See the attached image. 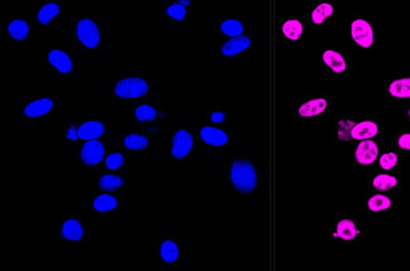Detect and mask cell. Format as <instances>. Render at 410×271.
<instances>
[{"mask_svg":"<svg viewBox=\"0 0 410 271\" xmlns=\"http://www.w3.org/2000/svg\"><path fill=\"white\" fill-rule=\"evenodd\" d=\"M334 92L308 91L296 101L293 119L298 124H311L330 118L334 114Z\"/></svg>","mask_w":410,"mask_h":271,"instance_id":"1","label":"cell"},{"mask_svg":"<svg viewBox=\"0 0 410 271\" xmlns=\"http://www.w3.org/2000/svg\"><path fill=\"white\" fill-rule=\"evenodd\" d=\"M346 42L356 51H373L379 44V28L375 18L366 12H355L343 26Z\"/></svg>","mask_w":410,"mask_h":271,"instance_id":"2","label":"cell"},{"mask_svg":"<svg viewBox=\"0 0 410 271\" xmlns=\"http://www.w3.org/2000/svg\"><path fill=\"white\" fill-rule=\"evenodd\" d=\"M314 61L334 80H348L354 75V58L348 49L334 42H325L314 51Z\"/></svg>","mask_w":410,"mask_h":271,"instance_id":"3","label":"cell"},{"mask_svg":"<svg viewBox=\"0 0 410 271\" xmlns=\"http://www.w3.org/2000/svg\"><path fill=\"white\" fill-rule=\"evenodd\" d=\"M228 186L237 195H253L260 183V172L250 157H237L226 167Z\"/></svg>","mask_w":410,"mask_h":271,"instance_id":"4","label":"cell"},{"mask_svg":"<svg viewBox=\"0 0 410 271\" xmlns=\"http://www.w3.org/2000/svg\"><path fill=\"white\" fill-rule=\"evenodd\" d=\"M364 236V223L354 213H336L327 227L330 241L345 246H355Z\"/></svg>","mask_w":410,"mask_h":271,"instance_id":"5","label":"cell"},{"mask_svg":"<svg viewBox=\"0 0 410 271\" xmlns=\"http://www.w3.org/2000/svg\"><path fill=\"white\" fill-rule=\"evenodd\" d=\"M340 9L334 0H314L307 8L306 19L316 30L334 28Z\"/></svg>","mask_w":410,"mask_h":271,"instance_id":"6","label":"cell"},{"mask_svg":"<svg viewBox=\"0 0 410 271\" xmlns=\"http://www.w3.org/2000/svg\"><path fill=\"white\" fill-rule=\"evenodd\" d=\"M43 64L52 73L60 77H70L76 73V58L61 46L49 47L43 55Z\"/></svg>","mask_w":410,"mask_h":271,"instance_id":"7","label":"cell"},{"mask_svg":"<svg viewBox=\"0 0 410 271\" xmlns=\"http://www.w3.org/2000/svg\"><path fill=\"white\" fill-rule=\"evenodd\" d=\"M74 37L84 49H96L103 43L104 32L96 19L90 15H84L74 23Z\"/></svg>","mask_w":410,"mask_h":271,"instance_id":"8","label":"cell"},{"mask_svg":"<svg viewBox=\"0 0 410 271\" xmlns=\"http://www.w3.org/2000/svg\"><path fill=\"white\" fill-rule=\"evenodd\" d=\"M404 187V172H384L374 169L365 178V191L393 195Z\"/></svg>","mask_w":410,"mask_h":271,"instance_id":"9","label":"cell"},{"mask_svg":"<svg viewBox=\"0 0 410 271\" xmlns=\"http://www.w3.org/2000/svg\"><path fill=\"white\" fill-rule=\"evenodd\" d=\"M382 140L370 139L357 141L354 146L352 163L359 172H371L376 168L382 153Z\"/></svg>","mask_w":410,"mask_h":271,"instance_id":"10","label":"cell"},{"mask_svg":"<svg viewBox=\"0 0 410 271\" xmlns=\"http://www.w3.org/2000/svg\"><path fill=\"white\" fill-rule=\"evenodd\" d=\"M58 109V98L53 94H35L22 106V115L28 120L49 118Z\"/></svg>","mask_w":410,"mask_h":271,"instance_id":"11","label":"cell"},{"mask_svg":"<svg viewBox=\"0 0 410 271\" xmlns=\"http://www.w3.org/2000/svg\"><path fill=\"white\" fill-rule=\"evenodd\" d=\"M384 137V125L374 115H357L355 114L354 121L350 130V144L362 140L379 139Z\"/></svg>","mask_w":410,"mask_h":271,"instance_id":"12","label":"cell"},{"mask_svg":"<svg viewBox=\"0 0 410 271\" xmlns=\"http://www.w3.org/2000/svg\"><path fill=\"white\" fill-rule=\"evenodd\" d=\"M151 91V81L139 73H126L114 85V95L118 98H139Z\"/></svg>","mask_w":410,"mask_h":271,"instance_id":"13","label":"cell"},{"mask_svg":"<svg viewBox=\"0 0 410 271\" xmlns=\"http://www.w3.org/2000/svg\"><path fill=\"white\" fill-rule=\"evenodd\" d=\"M388 101H410V72H395L384 84Z\"/></svg>","mask_w":410,"mask_h":271,"instance_id":"14","label":"cell"},{"mask_svg":"<svg viewBox=\"0 0 410 271\" xmlns=\"http://www.w3.org/2000/svg\"><path fill=\"white\" fill-rule=\"evenodd\" d=\"M216 29L228 38H237L246 35L250 29V23L244 15L229 13L219 18V21H216Z\"/></svg>","mask_w":410,"mask_h":271,"instance_id":"15","label":"cell"},{"mask_svg":"<svg viewBox=\"0 0 410 271\" xmlns=\"http://www.w3.org/2000/svg\"><path fill=\"white\" fill-rule=\"evenodd\" d=\"M195 149V137L187 126H180L172 138V157L174 159H186Z\"/></svg>","mask_w":410,"mask_h":271,"instance_id":"16","label":"cell"},{"mask_svg":"<svg viewBox=\"0 0 410 271\" xmlns=\"http://www.w3.org/2000/svg\"><path fill=\"white\" fill-rule=\"evenodd\" d=\"M198 138L202 144L214 148H223L229 146L231 141L230 132L223 129V126L203 124L198 129Z\"/></svg>","mask_w":410,"mask_h":271,"instance_id":"17","label":"cell"},{"mask_svg":"<svg viewBox=\"0 0 410 271\" xmlns=\"http://www.w3.org/2000/svg\"><path fill=\"white\" fill-rule=\"evenodd\" d=\"M87 236V229L81 217L70 216L63 220L60 227V237L69 243L83 241Z\"/></svg>","mask_w":410,"mask_h":271,"instance_id":"18","label":"cell"},{"mask_svg":"<svg viewBox=\"0 0 410 271\" xmlns=\"http://www.w3.org/2000/svg\"><path fill=\"white\" fill-rule=\"evenodd\" d=\"M280 35L287 41H299L305 35V21L299 15H287L279 23Z\"/></svg>","mask_w":410,"mask_h":271,"instance_id":"19","label":"cell"},{"mask_svg":"<svg viewBox=\"0 0 410 271\" xmlns=\"http://www.w3.org/2000/svg\"><path fill=\"white\" fill-rule=\"evenodd\" d=\"M254 41L250 35H241L237 38H228L226 41L220 43L219 53L225 58H235L243 55L244 52L253 49Z\"/></svg>","mask_w":410,"mask_h":271,"instance_id":"20","label":"cell"},{"mask_svg":"<svg viewBox=\"0 0 410 271\" xmlns=\"http://www.w3.org/2000/svg\"><path fill=\"white\" fill-rule=\"evenodd\" d=\"M355 114L350 112H337L334 118V141L340 146L350 144V130L354 121Z\"/></svg>","mask_w":410,"mask_h":271,"instance_id":"21","label":"cell"},{"mask_svg":"<svg viewBox=\"0 0 410 271\" xmlns=\"http://www.w3.org/2000/svg\"><path fill=\"white\" fill-rule=\"evenodd\" d=\"M405 158L407 157L403 153H400L394 146L382 148L375 169L384 171V172H400L403 171Z\"/></svg>","mask_w":410,"mask_h":271,"instance_id":"22","label":"cell"},{"mask_svg":"<svg viewBox=\"0 0 410 271\" xmlns=\"http://www.w3.org/2000/svg\"><path fill=\"white\" fill-rule=\"evenodd\" d=\"M157 256L164 264H174L181 257V243L176 237H163L158 243Z\"/></svg>","mask_w":410,"mask_h":271,"instance_id":"23","label":"cell"},{"mask_svg":"<svg viewBox=\"0 0 410 271\" xmlns=\"http://www.w3.org/2000/svg\"><path fill=\"white\" fill-rule=\"evenodd\" d=\"M394 203L395 202L391 195L365 191V209L368 212H373V213L388 212L394 209Z\"/></svg>","mask_w":410,"mask_h":271,"instance_id":"24","label":"cell"},{"mask_svg":"<svg viewBox=\"0 0 410 271\" xmlns=\"http://www.w3.org/2000/svg\"><path fill=\"white\" fill-rule=\"evenodd\" d=\"M105 157V146L100 140L86 141L80 150V159L87 167L98 166Z\"/></svg>","mask_w":410,"mask_h":271,"instance_id":"25","label":"cell"},{"mask_svg":"<svg viewBox=\"0 0 410 271\" xmlns=\"http://www.w3.org/2000/svg\"><path fill=\"white\" fill-rule=\"evenodd\" d=\"M63 13V6L60 1H47L35 9V19L41 27H47L58 19Z\"/></svg>","mask_w":410,"mask_h":271,"instance_id":"26","label":"cell"},{"mask_svg":"<svg viewBox=\"0 0 410 271\" xmlns=\"http://www.w3.org/2000/svg\"><path fill=\"white\" fill-rule=\"evenodd\" d=\"M106 132V126L101 120L98 119H91L87 121L81 123L77 132H78V139L86 140H96L101 138Z\"/></svg>","mask_w":410,"mask_h":271,"instance_id":"27","label":"cell"},{"mask_svg":"<svg viewBox=\"0 0 410 271\" xmlns=\"http://www.w3.org/2000/svg\"><path fill=\"white\" fill-rule=\"evenodd\" d=\"M6 30H7V35L10 40L26 41V40H28L29 35H31V24L27 19L17 17V18H12L8 21Z\"/></svg>","mask_w":410,"mask_h":271,"instance_id":"28","label":"cell"},{"mask_svg":"<svg viewBox=\"0 0 410 271\" xmlns=\"http://www.w3.org/2000/svg\"><path fill=\"white\" fill-rule=\"evenodd\" d=\"M189 1H169L164 7V15L173 23L187 21L189 15Z\"/></svg>","mask_w":410,"mask_h":271,"instance_id":"29","label":"cell"},{"mask_svg":"<svg viewBox=\"0 0 410 271\" xmlns=\"http://www.w3.org/2000/svg\"><path fill=\"white\" fill-rule=\"evenodd\" d=\"M119 207L118 198L115 195L103 193L94 198L92 201V209L99 213H108L112 212Z\"/></svg>","mask_w":410,"mask_h":271,"instance_id":"30","label":"cell"},{"mask_svg":"<svg viewBox=\"0 0 410 271\" xmlns=\"http://www.w3.org/2000/svg\"><path fill=\"white\" fill-rule=\"evenodd\" d=\"M134 119L139 123H151L160 116V112L157 106L152 104H140L133 112Z\"/></svg>","mask_w":410,"mask_h":271,"instance_id":"31","label":"cell"},{"mask_svg":"<svg viewBox=\"0 0 410 271\" xmlns=\"http://www.w3.org/2000/svg\"><path fill=\"white\" fill-rule=\"evenodd\" d=\"M123 146L129 150H146L151 146V141L146 135L138 132H129L123 139Z\"/></svg>","mask_w":410,"mask_h":271,"instance_id":"32","label":"cell"},{"mask_svg":"<svg viewBox=\"0 0 410 271\" xmlns=\"http://www.w3.org/2000/svg\"><path fill=\"white\" fill-rule=\"evenodd\" d=\"M391 141H393V146L400 153H403L405 157H410V126L396 132L393 135Z\"/></svg>","mask_w":410,"mask_h":271,"instance_id":"33","label":"cell"},{"mask_svg":"<svg viewBox=\"0 0 410 271\" xmlns=\"http://www.w3.org/2000/svg\"><path fill=\"white\" fill-rule=\"evenodd\" d=\"M98 183L100 189L106 191V192H115V191H119L120 188L124 187L126 180L117 174H104L99 180Z\"/></svg>","mask_w":410,"mask_h":271,"instance_id":"34","label":"cell"},{"mask_svg":"<svg viewBox=\"0 0 410 271\" xmlns=\"http://www.w3.org/2000/svg\"><path fill=\"white\" fill-rule=\"evenodd\" d=\"M230 114L228 112H225L223 109H215L212 112H210L207 120L210 121V124L212 125L221 126L225 125L229 123Z\"/></svg>","mask_w":410,"mask_h":271,"instance_id":"35","label":"cell"},{"mask_svg":"<svg viewBox=\"0 0 410 271\" xmlns=\"http://www.w3.org/2000/svg\"><path fill=\"white\" fill-rule=\"evenodd\" d=\"M124 163H126V157L119 152L109 154L105 159V166L110 171H118L124 166Z\"/></svg>","mask_w":410,"mask_h":271,"instance_id":"36","label":"cell"},{"mask_svg":"<svg viewBox=\"0 0 410 271\" xmlns=\"http://www.w3.org/2000/svg\"><path fill=\"white\" fill-rule=\"evenodd\" d=\"M404 118H405L407 124L410 126V101H407L405 107H404Z\"/></svg>","mask_w":410,"mask_h":271,"instance_id":"37","label":"cell"}]
</instances>
